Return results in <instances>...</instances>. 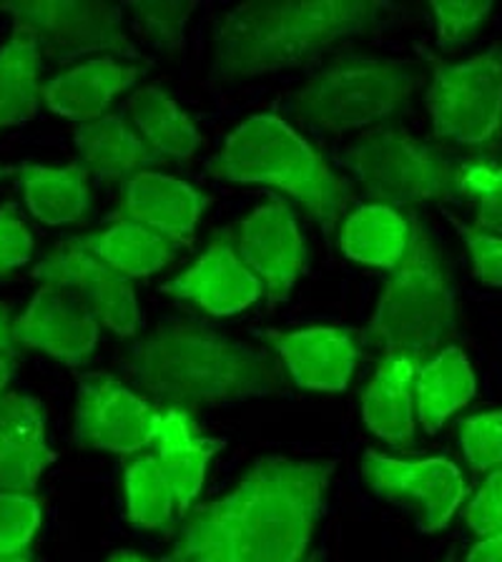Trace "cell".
Masks as SVG:
<instances>
[{
    "mask_svg": "<svg viewBox=\"0 0 502 562\" xmlns=\"http://www.w3.org/2000/svg\"><path fill=\"white\" fill-rule=\"evenodd\" d=\"M334 470V460L261 457L232 492L189 509L161 562H304Z\"/></svg>",
    "mask_w": 502,
    "mask_h": 562,
    "instance_id": "1",
    "label": "cell"
},
{
    "mask_svg": "<svg viewBox=\"0 0 502 562\" xmlns=\"http://www.w3.org/2000/svg\"><path fill=\"white\" fill-rule=\"evenodd\" d=\"M121 374L148 400L183 412L285 392V376L267 351L197 319L158 324L126 351Z\"/></svg>",
    "mask_w": 502,
    "mask_h": 562,
    "instance_id": "2",
    "label": "cell"
},
{
    "mask_svg": "<svg viewBox=\"0 0 502 562\" xmlns=\"http://www.w3.org/2000/svg\"><path fill=\"white\" fill-rule=\"evenodd\" d=\"M384 0H261L228 11L214 35V78H257L299 68L339 41L372 31Z\"/></svg>",
    "mask_w": 502,
    "mask_h": 562,
    "instance_id": "3",
    "label": "cell"
},
{
    "mask_svg": "<svg viewBox=\"0 0 502 562\" xmlns=\"http://www.w3.org/2000/svg\"><path fill=\"white\" fill-rule=\"evenodd\" d=\"M207 171L232 183H264L285 191L302 204L324 232L345 216L352 204V187L312 144L275 113L249 116L224 140Z\"/></svg>",
    "mask_w": 502,
    "mask_h": 562,
    "instance_id": "4",
    "label": "cell"
},
{
    "mask_svg": "<svg viewBox=\"0 0 502 562\" xmlns=\"http://www.w3.org/2000/svg\"><path fill=\"white\" fill-rule=\"evenodd\" d=\"M457 306L433 236L417 216L410 218V246L369 319L365 337L384 357H410L422 364L455 331Z\"/></svg>",
    "mask_w": 502,
    "mask_h": 562,
    "instance_id": "5",
    "label": "cell"
},
{
    "mask_svg": "<svg viewBox=\"0 0 502 562\" xmlns=\"http://www.w3.org/2000/svg\"><path fill=\"white\" fill-rule=\"evenodd\" d=\"M422 76L410 60L349 56L322 68L289 105L299 119L327 134L375 128L417 91Z\"/></svg>",
    "mask_w": 502,
    "mask_h": 562,
    "instance_id": "6",
    "label": "cell"
},
{
    "mask_svg": "<svg viewBox=\"0 0 502 562\" xmlns=\"http://www.w3.org/2000/svg\"><path fill=\"white\" fill-rule=\"evenodd\" d=\"M367 199L384 206L462 199L468 164L427 146L402 128H369L334 154Z\"/></svg>",
    "mask_w": 502,
    "mask_h": 562,
    "instance_id": "7",
    "label": "cell"
},
{
    "mask_svg": "<svg viewBox=\"0 0 502 562\" xmlns=\"http://www.w3.org/2000/svg\"><path fill=\"white\" fill-rule=\"evenodd\" d=\"M433 81L427 111L437 138L457 146H482L502 126V43L462 64L430 58Z\"/></svg>",
    "mask_w": 502,
    "mask_h": 562,
    "instance_id": "8",
    "label": "cell"
},
{
    "mask_svg": "<svg viewBox=\"0 0 502 562\" xmlns=\"http://www.w3.org/2000/svg\"><path fill=\"white\" fill-rule=\"evenodd\" d=\"M0 11L13 25L29 29L43 56L58 64L91 53L136 60L138 48L123 31V8L111 3H70V0H0Z\"/></svg>",
    "mask_w": 502,
    "mask_h": 562,
    "instance_id": "9",
    "label": "cell"
},
{
    "mask_svg": "<svg viewBox=\"0 0 502 562\" xmlns=\"http://www.w3.org/2000/svg\"><path fill=\"white\" fill-rule=\"evenodd\" d=\"M362 477L375 495L394 505L415 507L420 532L445 530L468 495L462 472L447 457L394 460L380 450H367Z\"/></svg>",
    "mask_w": 502,
    "mask_h": 562,
    "instance_id": "10",
    "label": "cell"
},
{
    "mask_svg": "<svg viewBox=\"0 0 502 562\" xmlns=\"http://www.w3.org/2000/svg\"><path fill=\"white\" fill-rule=\"evenodd\" d=\"M31 277L81 299L96 319L116 337H136L141 327V306L131 279L121 277L116 269L93 257L74 239L60 241L56 249L46 254L33 267Z\"/></svg>",
    "mask_w": 502,
    "mask_h": 562,
    "instance_id": "11",
    "label": "cell"
},
{
    "mask_svg": "<svg viewBox=\"0 0 502 562\" xmlns=\"http://www.w3.org/2000/svg\"><path fill=\"white\" fill-rule=\"evenodd\" d=\"M158 412L111 374L78 376L76 442L101 452L134 454L154 442Z\"/></svg>",
    "mask_w": 502,
    "mask_h": 562,
    "instance_id": "12",
    "label": "cell"
},
{
    "mask_svg": "<svg viewBox=\"0 0 502 562\" xmlns=\"http://www.w3.org/2000/svg\"><path fill=\"white\" fill-rule=\"evenodd\" d=\"M236 254L264 284L271 306L287 302L306 269V244L292 206L271 196L236 232Z\"/></svg>",
    "mask_w": 502,
    "mask_h": 562,
    "instance_id": "13",
    "label": "cell"
},
{
    "mask_svg": "<svg viewBox=\"0 0 502 562\" xmlns=\"http://www.w3.org/2000/svg\"><path fill=\"white\" fill-rule=\"evenodd\" d=\"M101 337V322L93 312L64 289L43 284L13 322L18 347L43 351L68 367H78L93 357Z\"/></svg>",
    "mask_w": 502,
    "mask_h": 562,
    "instance_id": "14",
    "label": "cell"
},
{
    "mask_svg": "<svg viewBox=\"0 0 502 562\" xmlns=\"http://www.w3.org/2000/svg\"><path fill=\"white\" fill-rule=\"evenodd\" d=\"M161 292L197 304L211 316H234L259 302L264 284L232 244L214 241L197 263L161 284Z\"/></svg>",
    "mask_w": 502,
    "mask_h": 562,
    "instance_id": "15",
    "label": "cell"
},
{
    "mask_svg": "<svg viewBox=\"0 0 502 562\" xmlns=\"http://www.w3.org/2000/svg\"><path fill=\"white\" fill-rule=\"evenodd\" d=\"M281 364L302 390L345 392L357 369L359 345L355 331L342 327H310L267 331Z\"/></svg>",
    "mask_w": 502,
    "mask_h": 562,
    "instance_id": "16",
    "label": "cell"
},
{
    "mask_svg": "<svg viewBox=\"0 0 502 562\" xmlns=\"http://www.w3.org/2000/svg\"><path fill=\"white\" fill-rule=\"evenodd\" d=\"M56 457L46 439L41 400L5 392L0 397V492L33 495Z\"/></svg>",
    "mask_w": 502,
    "mask_h": 562,
    "instance_id": "17",
    "label": "cell"
},
{
    "mask_svg": "<svg viewBox=\"0 0 502 562\" xmlns=\"http://www.w3.org/2000/svg\"><path fill=\"white\" fill-rule=\"evenodd\" d=\"M211 199L191 183L169 173L141 171L123 183L121 214L123 218L138 222L171 244H193L197 224Z\"/></svg>",
    "mask_w": 502,
    "mask_h": 562,
    "instance_id": "18",
    "label": "cell"
},
{
    "mask_svg": "<svg viewBox=\"0 0 502 562\" xmlns=\"http://www.w3.org/2000/svg\"><path fill=\"white\" fill-rule=\"evenodd\" d=\"M154 457L176 495L179 517H187L207 480V468L224 450L222 437H204L193 429L189 412L166 407L158 412Z\"/></svg>",
    "mask_w": 502,
    "mask_h": 562,
    "instance_id": "19",
    "label": "cell"
},
{
    "mask_svg": "<svg viewBox=\"0 0 502 562\" xmlns=\"http://www.w3.org/2000/svg\"><path fill=\"white\" fill-rule=\"evenodd\" d=\"M138 78L141 68L134 64H121L111 56H101L53 76L48 83H43L41 95L48 111L81 126V123L105 116L111 101L126 93Z\"/></svg>",
    "mask_w": 502,
    "mask_h": 562,
    "instance_id": "20",
    "label": "cell"
},
{
    "mask_svg": "<svg viewBox=\"0 0 502 562\" xmlns=\"http://www.w3.org/2000/svg\"><path fill=\"white\" fill-rule=\"evenodd\" d=\"M76 151L81 166L93 181L134 179L141 171H152L161 164V156L136 134L123 113H105L91 123H81L74 131Z\"/></svg>",
    "mask_w": 502,
    "mask_h": 562,
    "instance_id": "21",
    "label": "cell"
},
{
    "mask_svg": "<svg viewBox=\"0 0 502 562\" xmlns=\"http://www.w3.org/2000/svg\"><path fill=\"white\" fill-rule=\"evenodd\" d=\"M422 364L410 357H382L362 392V419L369 432L394 447L415 439V376Z\"/></svg>",
    "mask_w": 502,
    "mask_h": 562,
    "instance_id": "22",
    "label": "cell"
},
{
    "mask_svg": "<svg viewBox=\"0 0 502 562\" xmlns=\"http://www.w3.org/2000/svg\"><path fill=\"white\" fill-rule=\"evenodd\" d=\"M81 164L41 166L21 164L23 201L31 214L46 226H68L81 222L91 209V183Z\"/></svg>",
    "mask_w": 502,
    "mask_h": 562,
    "instance_id": "23",
    "label": "cell"
},
{
    "mask_svg": "<svg viewBox=\"0 0 502 562\" xmlns=\"http://www.w3.org/2000/svg\"><path fill=\"white\" fill-rule=\"evenodd\" d=\"M475 380L470 359L460 347L439 349L433 359L417 369L415 407L417 419L427 435H437L457 409L475 397Z\"/></svg>",
    "mask_w": 502,
    "mask_h": 562,
    "instance_id": "24",
    "label": "cell"
},
{
    "mask_svg": "<svg viewBox=\"0 0 502 562\" xmlns=\"http://www.w3.org/2000/svg\"><path fill=\"white\" fill-rule=\"evenodd\" d=\"M43 50L35 35L13 25L11 38L0 48V131L23 126L38 116Z\"/></svg>",
    "mask_w": 502,
    "mask_h": 562,
    "instance_id": "25",
    "label": "cell"
},
{
    "mask_svg": "<svg viewBox=\"0 0 502 562\" xmlns=\"http://www.w3.org/2000/svg\"><path fill=\"white\" fill-rule=\"evenodd\" d=\"M410 246V218L384 204L357 206L339 232L345 257L365 267L394 271Z\"/></svg>",
    "mask_w": 502,
    "mask_h": 562,
    "instance_id": "26",
    "label": "cell"
},
{
    "mask_svg": "<svg viewBox=\"0 0 502 562\" xmlns=\"http://www.w3.org/2000/svg\"><path fill=\"white\" fill-rule=\"evenodd\" d=\"M74 241L126 279L152 277L174 261V244L131 218H123L103 232L76 236Z\"/></svg>",
    "mask_w": 502,
    "mask_h": 562,
    "instance_id": "27",
    "label": "cell"
},
{
    "mask_svg": "<svg viewBox=\"0 0 502 562\" xmlns=\"http://www.w3.org/2000/svg\"><path fill=\"white\" fill-rule=\"evenodd\" d=\"M126 116L136 134L161 158H191L199 151L201 134L161 86H144L126 101Z\"/></svg>",
    "mask_w": 502,
    "mask_h": 562,
    "instance_id": "28",
    "label": "cell"
},
{
    "mask_svg": "<svg viewBox=\"0 0 502 562\" xmlns=\"http://www.w3.org/2000/svg\"><path fill=\"white\" fill-rule=\"evenodd\" d=\"M126 513L129 520L144 530H158L179 515L176 495L158 468L154 454H144L126 468Z\"/></svg>",
    "mask_w": 502,
    "mask_h": 562,
    "instance_id": "29",
    "label": "cell"
},
{
    "mask_svg": "<svg viewBox=\"0 0 502 562\" xmlns=\"http://www.w3.org/2000/svg\"><path fill=\"white\" fill-rule=\"evenodd\" d=\"M38 527V499L18 492H0V558L25 555Z\"/></svg>",
    "mask_w": 502,
    "mask_h": 562,
    "instance_id": "30",
    "label": "cell"
},
{
    "mask_svg": "<svg viewBox=\"0 0 502 562\" xmlns=\"http://www.w3.org/2000/svg\"><path fill=\"white\" fill-rule=\"evenodd\" d=\"M129 11L158 48L174 53L187 43V21L197 11V3H131Z\"/></svg>",
    "mask_w": 502,
    "mask_h": 562,
    "instance_id": "31",
    "label": "cell"
},
{
    "mask_svg": "<svg viewBox=\"0 0 502 562\" xmlns=\"http://www.w3.org/2000/svg\"><path fill=\"white\" fill-rule=\"evenodd\" d=\"M460 447L472 470H498L502 464V409L480 412L465 419Z\"/></svg>",
    "mask_w": 502,
    "mask_h": 562,
    "instance_id": "32",
    "label": "cell"
},
{
    "mask_svg": "<svg viewBox=\"0 0 502 562\" xmlns=\"http://www.w3.org/2000/svg\"><path fill=\"white\" fill-rule=\"evenodd\" d=\"M462 196L478 201L475 228L502 236V164L490 169L486 164H468L462 176Z\"/></svg>",
    "mask_w": 502,
    "mask_h": 562,
    "instance_id": "33",
    "label": "cell"
},
{
    "mask_svg": "<svg viewBox=\"0 0 502 562\" xmlns=\"http://www.w3.org/2000/svg\"><path fill=\"white\" fill-rule=\"evenodd\" d=\"M439 46H455L468 38L492 13L490 0H433Z\"/></svg>",
    "mask_w": 502,
    "mask_h": 562,
    "instance_id": "34",
    "label": "cell"
},
{
    "mask_svg": "<svg viewBox=\"0 0 502 562\" xmlns=\"http://www.w3.org/2000/svg\"><path fill=\"white\" fill-rule=\"evenodd\" d=\"M447 218L455 224L465 249L470 251L475 277H478L486 286L502 289V236L480 232V228L460 222V218L453 214H447Z\"/></svg>",
    "mask_w": 502,
    "mask_h": 562,
    "instance_id": "35",
    "label": "cell"
},
{
    "mask_svg": "<svg viewBox=\"0 0 502 562\" xmlns=\"http://www.w3.org/2000/svg\"><path fill=\"white\" fill-rule=\"evenodd\" d=\"M35 251V239L15 204L0 206V279L23 269Z\"/></svg>",
    "mask_w": 502,
    "mask_h": 562,
    "instance_id": "36",
    "label": "cell"
},
{
    "mask_svg": "<svg viewBox=\"0 0 502 562\" xmlns=\"http://www.w3.org/2000/svg\"><path fill=\"white\" fill-rule=\"evenodd\" d=\"M465 525L475 535H480V538H488V535L502 530V464L490 472L486 485L478 490V495L465 507Z\"/></svg>",
    "mask_w": 502,
    "mask_h": 562,
    "instance_id": "37",
    "label": "cell"
},
{
    "mask_svg": "<svg viewBox=\"0 0 502 562\" xmlns=\"http://www.w3.org/2000/svg\"><path fill=\"white\" fill-rule=\"evenodd\" d=\"M465 562H502V530L488 535L478 544H472Z\"/></svg>",
    "mask_w": 502,
    "mask_h": 562,
    "instance_id": "38",
    "label": "cell"
},
{
    "mask_svg": "<svg viewBox=\"0 0 502 562\" xmlns=\"http://www.w3.org/2000/svg\"><path fill=\"white\" fill-rule=\"evenodd\" d=\"M13 316L5 304H0V355L13 357L15 339H13Z\"/></svg>",
    "mask_w": 502,
    "mask_h": 562,
    "instance_id": "39",
    "label": "cell"
},
{
    "mask_svg": "<svg viewBox=\"0 0 502 562\" xmlns=\"http://www.w3.org/2000/svg\"><path fill=\"white\" fill-rule=\"evenodd\" d=\"M11 376H13V357L0 355V397H3V394H5Z\"/></svg>",
    "mask_w": 502,
    "mask_h": 562,
    "instance_id": "40",
    "label": "cell"
},
{
    "mask_svg": "<svg viewBox=\"0 0 502 562\" xmlns=\"http://www.w3.org/2000/svg\"><path fill=\"white\" fill-rule=\"evenodd\" d=\"M109 562H152V560H146V558H141V555H136V552H116V555H113Z\"/></svg>",
    "mask_w": 502,
    "mask_h": 562,
    "instance_id": "41",
    "label": "cell"
},
{
    "mask_svg": "<svg viewBox=\"0 0 502 562\" xmlns=\"http://www.w3.org/2000/svg\"><path fill=\"white\" fill-rule=\"evenodd\" d=\"M18 171H21V164H0V181L8 176H18Z\"/></svg>",
    "mask_w": 502,
    "mask_h": 562,
    "instance_id": "42",
    "label": "cell"
},
{
    "mask_svg": "<svg viewBox=\"0 0 502 562\" xmlns=\"http://www.w3.org/2000/svg\"><path fill=\"white\" fill-rule=\"evenodd\" d=\"M0 562H33L29 555H11V558H0Z\"/></svg>",
    "mask_w": 502,
    "mask_h": 562,
    "instance_id": "43",
    "label": "cell"
},
{
    "mask_svg": "<svg viewBox=\"0 0 502 562\" xmlns=\"http://www.w3.org/2000/svg\"><path fill=\"white\" fill-rule=\"evenodd\" d=\"M304 562H322V558L320 555H312V558H306Z\"/></svg>",
    "mask_w": 502,
    "mask_h": 562,
    "instance_id": "44",
    "label": "cell"
},
{
    "mask_svg": "<svg viewBox=\"0 0 502 562\" xmlns=\"http://www.w3.org/2000/svg\"><path fill=\"white\" fill-rule=\"evenodd\" d=\"M453 560H455V558H453V555H447V558H445V560H443V562H453Z\"/></svg>",
    "mask_w": 502,
    "mask_h": 562,
    "instance_id": "45",
    "label": "cell"
}]
</instances>
